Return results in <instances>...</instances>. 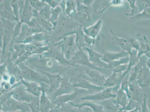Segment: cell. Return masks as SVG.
I'll return each mask as SVG.
<instances>
[{
    "instance_id": "cell-7",
    "label": "cell",
    "mask_w": 150,
    "mask_h": 112,
    "mask_svg": "<svg viewBox=\"0 0 150 112\" xmlns=\"http://www.w3.org/2000/svg\"><path fill=\"white\" fill-rule=\"evenodd\" d=\"M31 109L32 112L40 111V99L39 97H34L31 101L29 103H25Z\"/></svg>"
},
{
    "instance_id": "cell-8",
    "label": "cell",
    "mask_w": 150,
    "mask_h": 112,
    "mask_svg": "<svg viewBox=\"0 0 150 112\" xmlns=\"http://www.w3.org/2000/svg\"><path fill=\"white\" fill-rule=\"evenodd\" d=\"M14 91H11L10 92L6 93V94H4V95L1 98V105L10 99L12 96Z\"/></svg>"
},
{
    "instance_id": "cell-11",
    "label": "cell",
    "mask_w": 150,
    "mask_h": 112,
    "mask_svg": "<svg viewBox=\"0 0 150 112\" xmlns=\"http://www.w3.org/2000/svg\"></svg>"
},
{
    "instance_id": "cell-3",
    "label": "cell",
    "mask_w": 150,
    "mask_h": 112,
    "mask_svg": "<svg viewBox=\"0 0 150 112\" xmlns=\"http://www.w3.org/2000/svg\"><path fill=\"white\" fill-rule=\"evenodd\" d=\"M116 95L111 93V91L108 90L102 91L99 93L94 94L93 95L88 96L85 97L80 98L81 100H95L102 101L109 99L110 98H114Z\"/></svg>"
},
{
    "instance_id": "cell-10",
    "label": "cell",
    "mask_w": 150,
    "mask_h": 112,
    "mask_svg": "<svg viewBox=\"0 0 150 112\" xmlns=\"http://www.w3.org/2000/svg\"><path fill=\"white\" fill-rule=\"evenodd\" d=\"M88 112H90V111H88Z\"/></svg>"
},
{
    "instance_id": "cell-2",
    "label": "cell",
    "mask_w": 150,
    "mask_h": 112,
    "mask_svg": "<svg viewBox=\"0 0 150 112\" xmlns=\"http://www.w3.org/2000/svg\"><path fill=\"white\" fill-rule=\"evenodd\" d=\"M86 91H74L73 94H67L58 97L56 99L52 102V104L54 106H56L54 109L57 108L62 105L66 103V102L69 101H73L75 98L77 97L79 95L84 93Z\"/></svg>"
},
{
    "instance_id": "cell-5",
    "label": "cell",
    "mask_w": 150,
    "mask_h": 112,
    "mask_svg": "<svg viewBox=\"0 0 150 112\" xmlns=\"http://www.w3.org/2000/svg\"><path fill=\"white\" fill-rule=\"evenodd\" d=\"M45 91H42V95L40 101V111L41 112H50L49 110L54 109V105L51 103L50 100L45 95Z\"/></svg>"
},
{
    "instance_id": "cell-9",
    "label": "cell",
    "mask_w": 150,
    "mask_h": 112,
    "mask_svg": "<svg viewBox=\"0 0 150 112\" xmlns=\"http://www.w3.org/2000/svg\"><path fill=\"white\" fill-rule=\"evenodd\" d=\"M1 112H5L1 111ZM21 112V111H16V112Z\"/></svg>"
},
{
    "instance_id": "cell-4",
    "label": "cell",
    "mask_w": 150,
    "mask_h": 112,
    "mask_svg": "<svg viewBox=\"0 0 150 112\" xmlns=\"http://www.w3.org/2000/svg\"><path fill=\"white\" fill-rule=\"evenodd\" d=\"M13 98L20 102H27L30 103L33 98L31 95H28L25 91L22 89L17 90L13 91Z\"/></svg>"
},
{
    "instance_id": "cell-6",
    "label": "cell",
    "mask_w": 150,
    "mask_h": 112,
    "mask_svg": "<svg viewBox=\"0 0 150 112\" xmlns=\"http://www.w3.org/2000/svg\"><path fill=\"white\" fill-rule=\"evenodd\" d=\"M70 104L72 106L77 107L79 109L81 108L83 106H87L91 107L93 111L94 112H103V108L101 106L96 105L92 102H86L82 104H75L73 102H71Z\"/></svg>"
},
{
    "instance_id": "cell-1",
    "label": "cell",
    "mask_w": 150,
    "mask_h": 112,
    "mask_svg": "<svg viewBox=\"0 0 150 112\" xmlns=\"http://www.w3.org/2000/svg\"><path fill=\"white\" fill-rule=\"evenodd\" d=\"M1 106V111L3 112H30L29 107L25 103L19 102L11 98Z\"/></svg>"
}]
</instances>
